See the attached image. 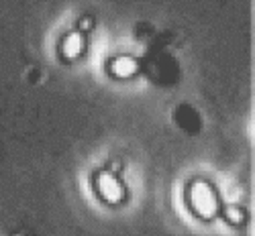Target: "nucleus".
<instances>
[{
  "label": "nucleus",
  "mask_w": 255,
  "mask_h": 236,
  "mask_svg": "<svg viewBox=\"0 0 255 236\" xmlns=\"http://www.w3.org/2000/svg\"><path fill=\"white\" fill-rule=\"evenodd\" d=\"M80 47H82V39H80L78 35H72V37L66 41V45H63V51H66L70 57H74Z\"/></svg>",
  "instance_id": "4"
},
{
  "label": "nucleus",
  "mask_w": 255,
  "mask_h": 236,
  "mask_svg": "<svg viewBox=\"0 0 255 236\" xmlns=\"http://www.w3.org/2000/svg\"><path fill=\"white\" fill-rule=\"evenodd\" d=\"M190 202H192L194 210L200 212V214H204V216L217 208L215 196H212V191H210L206 185H196V187L192 189V198H190Z\"/></svg>",
  "instance_id": "1"
},
{
  "label": "nucleus",
  "mask_w": 255,
  "mask_h": 236,
  "mask_svg": "<svg viewBox=\"0 0 255 236\" xmlns=\"http://www.w3.org/2000/svg\"><path fill=\"white\" fill-rule=\"evenodd\" d=\"M98 189H100V194L106 198V200H117L121 196V187L119 183L115 181V177L111 175H102L98 179Z\"/></svg>",
  "instance_id": "2"
},
{
  "label": "nucleus",
  "mask_w": 255,
  "mask_h": 236,
  "mask_svg": "<svg viewBox=\"0 0 255 236\" xmlns=\"http://www.w3.org/2000/svg\"><path fill=\"white\" fill-rule=\"evenodd\" d=\"M113 70L117 76H129L131 72H135V63L131 59H119L113 66Z\"/></svg>",
  "instance_id": "3"
}]
</instances>
